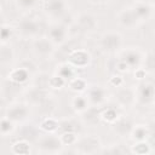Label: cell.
I'll use <instances>...</instances> for the list:
<instances>
[{
    "label": "cell",
    "instance_id": "23",
    "mask_svg": "<svg viewBox=\"0 0 155 155\" xmlns=\"http://www.w3.org/2000/svg\"><path fill=\"white\" fill-rule=\"evenodd\" d=\"M133 134H134V137H137L138 139H144V136L147 134V130H145L144 127H137V128H134Z\"/></svg>",
    "mask_w": 155,
    "mask_h": 155
},
{
    "label": "cell",
    "instance_id": "9",
    "mask_svg": "<svg viewBox=\"0 0 155 155\" xmlns=\"http://www.w3.org/2000/svg\"><path fill=\"white\" fill-rule=\"evenodd\" d=\"M76 25H79V28L81 30L90 31V30H93L97 27V19L90 13H81L78 17Z\"/></svg>",
    "mask_w": 155,
    "mask_h": 155
},
{
    "label": "cell",
    "instance_id": "8",
    "mask_svg": "<svg viewBox=\"0 0 155 155\" xmlns=\"http://www.w3.org/2000/svg\"><path fill=\"white\" fill-rule=\"evenodd\" d=\"M115 96H116V99H117L119 104H121L122 107L126 108V107L132 105V103L134 102L136 93H134V91L132 88L125 87V88H120Z\"/></svg>",
    "mask_w": 155,
    "mask_h": 155
},
{
    "label": "cell",
    "instance_id": "16",
    "mask_svg": "<svg viewBox=\"0 0 155 155\" xmlns=\"http://www.w3.org/2000/svg\"><path fill=\"white\" fill-rule=\"evenodd\" d=\"M70 61L75 65L81 67V65H85L88 62V54L85 53V52H82V51H76V52H74L70 56Z\"/></svg>",
    "mask_w": 155,
    "mask_h": 155
},
{
    "label": "cell",
    "instance_id": "11",
    "mask_svg": "<svg viewBox=\"0 0 155 155\" xmlns=\"http://www.w3.org/2000/svg\"><path fill=\"white\" fill-rule=\"evenodd\" d=\"M113 128H114V131L117 134L126 136V134H130L131 133V131H132V124L127 119H119L117 121L115 120V124H114Z\"/></svg>",
    "mask_w": 155,
    "mask_h": 155
},
{
    "label": "cell",
    "instance_id": "12",
    "mask_svg": "<svg viewBox=\"0 0 155 155\" xmlns=\"http://www.w3.org/2000/svg\"><path fill=\"white\" fill-rule=\"evenodd\" d=\"M67 35V29L65 27L61 25V24H56L51 28L50 30V40L51 41H56V42H62L64 40Z\"/></svg>",
    "mask_w": 155,
    "mask_h": 155
},
{
    "label": "cell",
    "instance_id": "5",
    "mask_svg": "<svg viewBox=\"0 0 155 155\" xmlns=\"http://www.w3.org/2000/svg\"><path fill=\"white\" fill-rule=\"evenodd\" d=\"M121 41L122 40H121V35L120 34H117V33H108V34H104L102 36L101 44H102L104 50L114 51V50L120 47Z\"/></svg>",
    "mask_w": 155,
    "mask_h": 155
},
{
    "label": "cell",
    "instance_id": "17",
    "mask_svg": "<svg viewBox=\"0 0 155 155\" xmlns=\"http://www.w3.org/2000/svg\"><path fill=\"white\" fill-rule=\"evenodd\" d=\"M134 12H136L137 17L140 19V18L148 17V15L150 13V7L147 6V5H138V6L134 8Z\"/></svg>",
    "mask_w": 155,
    "mask_h": 155
},
{
    "label": "cell",
    "instance_id": "24",
    "mask_svg": "<svg viewBox=\"0 0 155 155\" xmlns=\"http://www.w3.org/2000/svg\"><path fill=\"white\" fill-rule=\"evenodd\" d=\"M102 115H108V117H107V116L104 117V119L108 120V121H115V120H116V113H115L114 110H110V109H109V110L104 111Z\"/></svg>",
    "mask_w": 155,
    "mask_h": 155
},
{
    "label": "cell",
    "instance_id": "6",
    "mask_svg": "<svg viewBox=\"0 0 155 155\" xmlns=\"http://www.w3.org/2000/svg\"><path fill=\"white\" fill-rule=\"evenodd\" d=\"M33 47H34V51L36 52V54L39 56H48L52 53L53 51V44L50 39H46V38H40V39H36L33 44Z\"/></svg>",
    "mask_w": 155,
    "mask_h": 155
},
{
    "label": "cell",
    "instance_id": "19",
    "mask_svg": "<svg viewBox=\"0 0 155 155\" xmlns=\"http://www.w3.org/2000/svg\"><path fill=\"white\" fill-rule=\"evenodd\" d=\"M74 107H75L78 110L84 111V110L87 108V107H86V99L82 98V97H78V98H75V99H74Z\"/></svg>",
    "mask_w": 155,
    "mask_h": 155
},
{
    "label": "cell",
    "instance_id": "4",
    "mask_svg": "<svg viewBox=\"0 0 155 155\" xmlns=\"http://www.w3.org/2000/svg\"><path fill=\"white\" fill-rule=\"evenodd\" d=\"M44 7H45V11L47 15L58 17L65 12L67 4L64 0H46Z\"/></svg>",
    "mask_w": 155,
    "mask_h": 155
},
{
    "label": "cell",
    "instance_id": "14",
    "mask_svg": "<svg viewBox=\"0 0 155 155\" xmlns=\"http://www.w3.org/2000/svg\"><path fill=\"white\" fill-rule=\"evenodd\" d=\"M13 59V50L8 45L0 46V64H7Z\"/></svg>",
    "mask_w": 155,
    "mask_h": 155
},
{
    "label": "cell",
    "instance_id": "21",
    "mask_svg": "<svg viewBox=\"0 0 155 155\" xmlns=\"http://www.w3.org/2000/svg\"><path fill=\"white\" fill-rule=\"evenodd\" d=\"M140 97L147 98V99H151L153 98V86L151 85L143 86V92H142Z\"/></svg>",
    "mask_w": 155,
    "mask_h": 155
},
{
    "label": "cell",
    "instance_id": "1",
    "mask_svg": "<svg viewBox=\"0 0 155 155\" xmlns=\"http://www.w3.org/2000/svg\"><path fill=\"white\" fill-rule=\"evenodd\" d=\"M99 147H101L99 139L96 138V137H92V136L85 137V138L80 139L79 142H76V149H78L79 153H82V154L97 153Z\"/></svg>",
    "mask_w": 155,
    "mask_h": 155
},
{
    "label": "cell",
    "instance_id": "20",
    "mask_svg": "<svg viewBox=\"0 0 155 155\" xmlns=\"http://www.w3.org/2000/svg\"><path fill=\"white\" fill-rule=\"evenodd\" d=\"M70 87H71L73 90H79V91H81V90L85 88V82H84V80H81V79H74V80L70 82Z\"/></svg>",
    "mask_w": 155,
    "mask_h": 155
},
{
    "label": "cell",
    "instance_id": "15",
    "mask_svg": "<svg viewBox=\"0 0 155 155\" xmlns=\"http://www.w3.org/2000/svg\"><path fill=\"white\" fill-rule=\"evenodd\" d=\"M88 99L91 102H93L94 104L101 103L104 99V91L99 87V86H93L90 91H88Z\"/></svg>",
    "mask_w": 155,
    "mask_h": 155
},
{
    "label": "cell",
    "instance_id": "3",
    "mask_svg": "<svg viewBox=\"0 0 155 155\" xmlns=\"http://www.w3.org/2000/svg\"><path fill=\"white\" fill-rule=\"evenodd\" d=\"M39 31V23L34 19L25 18L18 23V33L24 38H30L36 35Z\"/></svg>",
    "mask_w": 155,
    "mask_h": 155
},
{
    "label": "cell",
    "instance_id": "22",
    "mask_svg": "<svg viewBox=\"0 0 155 155\" xmlns=\"http://www.w3.org/2000/svg\"><path fill=\"white\" fill-rule=\"evenodd\" d=\"M58 127V124L56 122V121H53L52 119H47L44 124H42V128H45V130H48V131H52V130H54V128H57Z\"/></svg>",
    "mask_w": 155,
    "mask_h": 155
},
{
    "label": "cell",
    "instance_id": "13",
    "mask_svg": "<svg viewBox=\"0 0 155 155\" xmlns=\"http://www.w3.org/2000/svg\"><path fill=\"white\" fill-rule=\"evenodd\" d=\"M82 119L85 121V124L87 125H94L99 121L101 119V114L97 110V108H90V109H85L84 114H82Z\"/></svg>",
    "mask_w": 155,
    "mask_h": 155
},
{
    "label": "cell",
    "instance_id": "2",
    "mask_svg": "<svg viewBox=\"0 0 155 155\" xmlns=\"http://www.w3.org/2000/svg\"><path fill=\"white\" fill-rule=\"evenodd\" d=\"M62 142L61 139H58L57 137L54 136H45V137H41L38 142V147L41 151L44 153H56V151H59V147H61Z\"/></svg>",
    "mask_w": 155,
    "mask_h": 155
},
{
    "label": "cell",
    "instance_id": "10",
    "mask_svg": "<svg viewBox=\"0 0 155 155\" xmlns=\"http://www.w3.org/2000/svg\"><path fill=\"white\" fill-rule=\"evenodd\" d=\"M138 17L134 12V10H131V8H127L125 11L121 12L120 15V23L126 27V28H132L134 27L137 23H138Z\"/></svg>",
    "mask_w": 155,
    "mask_h": 155
},
{
    "label": "cell",
    "instance_id": "7",
    "mask_svg": "<svg viewBox=\"0 0 155 155\" xmlns=\"http://www.w3.org/2000/svg\"><path fill=\"white\" fill-rule=\"evenodd\" d=\"M28 115V109L25 105L23 104H16V105H12L7 113H6V116L10 121H21V120H24Z\"/></svg>",
    "mask_w": 155,
    "mask_h": 155
},
{
    "label": "cell",
    "instance_id": "18",
    "mask_svg": "<svg viewBox=\"0 0 155 155\" xmlns=\"http://www.w3.org/2000/svg\"><path fill=\"white\" fill-rule=\"evenodd\" d=\"M16 1H17L18 7L24 8V10L31 8V7H33V6L36 4V0H16Z\"/></svg>",
    "mask_w": 155,
    "mask_h": 155
}]
</instances>
